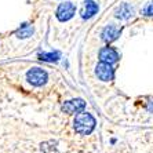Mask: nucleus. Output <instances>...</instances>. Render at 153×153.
<instances>
[{
  "label": "nucleus",
  "mask_w": 153,
  "mask_h": 153,
  "mask_svg": "<svg viewBox=\"0 0 153 153\" xmlns=\"http://www.w3.org/2000/svg\"><path fill=\"white\" fill-rule=\"evenodd\" d=\"M97 11H98V4L93 0H87L84 6V11H83V18L88 19V18L94 17L97 14Z\"/></svg>",
  "instance_id": "6e6552de"
},
{
  "label": "nucleus",
  "mask_w": 153,
  "mask_h": 153,
  "mask_svg": "<svg viewBox=\"0 0 153 153\" xmlns=\"http://www.w3.org/2000/svg\"><path fill=\"white\" fill-rule=\"evenodd\" d=\"M75 13H76L75 4L72 3V1H64V3H61L58 6L55 15H57V18L61 22H65V21H68V19H71L75 15Z\"/></svg>",
  "instance_id": "f03ea898"
},
{
  "label": "nucleus",
  "mask_w": 153,
  "mask_h": 153,
  "mask_svg": "<svg viewBox=\"0 0 153 153\" xmlns=\"http://www.w3.org/2000/svg\"><path fill=\"white\" fill-rule=\"evenodd\" d=\"M132 15V7L127 3H123L120 7L116 10V17L120 19H127Z\"/></svg>",
  "instance_id": "1a4fd4ad"
},
{
  "label": "nucleus",
  "mask_w": 153,
  "mask_h": 153,
  "mask_svg": "<svg viewBox=\"0 0 153 153\" xmlns=\"http://www.w3.org/2000/svg\"><path fill=\"white\" fill-rule=\"evenodd\" d=\"M32 32H33V29L30 28V26L25 25V26H22V29H19V30H18L17 35L19 36V37H29V36L32 35Z\"/></svg>",
  "instance_id": "9d476101"
},
{
  "label": "nucleus",
  "mask_w": 153,
  "mask_h": 153,
  "mask_svg": "<svg viewBox=\"0 0 153 153\" xmlns=\"http://www.w3.org/2000/svg\"><path fill=\"white\" fill-rule=\"evenodd\" d=\"M95 127V119L90 113H79L75 119V128L80 134H90Z\"/></svg>",
  "instance_id": "f257e3e1"
},
{
  "label": "nucleus",
  "mask_w": 153,
  "mask_h": 153,
  "mask_svg": "<svg viewBox=\"0 0 153 153\" xmlns=\"http://www.w3.org/2000/svg\"><path fill=\"white\" fill-rule=\"evenodd\" d=\"M119 58L117 53L112 48V47H105V48H102L100 53V59L102 61V62H105V64H113V62H116Z\"/></svg>",
  "instance_id": "423d86ee"
},
{
  "label": "nucleus",
  "mask_w": 153,
  "mask_h": 153,
  "mask_svg": "<svg viewBox=\"0 0 153 153\" xmlns=\"http://www.w3.org/2000/svg\"><path fill=\"white\" fill-rule=\"evenodd\" d=\"M142 14L146 17H153V1L149 3L148 6H145V8L142 10Z\"/></svg>",
  "instance_id": "f8f14e48"
},
{
  "label": "nucleus",
  "mask_w": 153,
  "mask_h": 153,
  "mask_svg": "<svg viewBox=\"0 0 153 153\" xmlns=\"http://www.w3.org/2000/svg\"><path fill=\"white\" fill-rule=\"evenodd\" d=\"M97 76L103 80V82H109L113 79V69L111 68V64H105V62H101L95 69Z\"/></svg>",
  "instance_id": "20e7f679"
},
{
  "label": "nucleus",
  "mask_w": 153,
  "mask_h": 153,
  "mask_svg": "<svg viewBox=\"0 0 153 153\" xmlns=\"http://www.w3.org/2000/svg\"><path fill=\"white\" fill-rule=\"evenodd\" d=\"M26 79H28L32 84L42 85L43 83H46V80H47V73L44 71H42V69L35 68V69H30V71L28 72Z\"/></svg>",
  "instance_id": "7ed1b4c3"
},
{
  "label": "nucleus",
  "mask_w": 153,
  "mask_h": 153,
  "mask_svg": "<svg viewBox=\"0 0 153 153\" xmlns=\"http://www.w3.org/2000/svg\"><path fill=\"white\" fill-rule=\"evenodd\" d=\"M39 57L44 61H57L59 58V53H48V54L44 53V54H40Z\"/></svg>",
  "instance_id": "9b49d317"
},
{
  "label": "nucleus",
  "mask_w": 153,
  "mask_h": 153,
  "mask_svg": "<svg viewBox=\"0 0 153 153\" xmlns=\"http://www.w3.org/2000/svg\"><path fill=\"white\" fill-rule=\"evenodd\" d=\"M85 108V103L83 100H73L69 102H65V105L62 106V111L66 113H79Z\"/></svg>",
  "instance_id": "39448f33"
},
{
  "label": "nucleus",
  "mask_w": 153,
  "mask_h": 153,
  "mask_svg": "<svg viewBox=\"0 0 153 153\" xmlns=\"http://www.w3.org/2000/svg\"><path fill=\"white\" fill-rule=\"evenodd\" d=\"M119 35H120V28H117V26H114V25H108L102 32V39L105 42L111 43L117 39Z\"/></svg>",
  "instance_id": "0eeeda50"
}]
</instances>
